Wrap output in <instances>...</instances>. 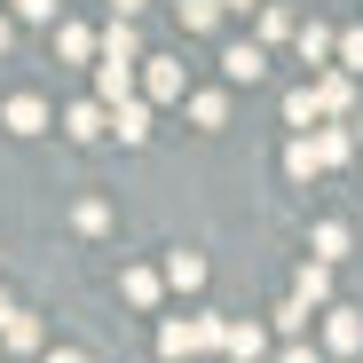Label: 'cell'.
I'll list each match as a JSON object with an SVG mask.
<instances>
[{
	"label": "cell",
	"mask_w": 363,
	"mask_h": 363,
	"mask_svg": "<svg viewBox=\"0 0 363 363\" xmlns=\"http://www.w3.org/2000/svg\"><path fill=\"white\" fill-rule=\"evenodd\" d=\"M48 363H87V355H79V347H55V355H48Z\"/></svg>",
	"instance_id": "484cf974"
},
{
	"label": "cell",
	"mask_w": 363,
	"mask_h": 363,
	"mask_svg": "<svg viewBox=\"0 0 363 363\" xmlns=\"http://www.w3.org/2000/svg\"><path fill=\"white\" fill-rule=\"evenodd\" d=\"M308 245H316V261H347V221H316Z\"/></svg>",
	"instance_id": "8fae6325"
},
{
	"label": "cell",
	"mask_w": 363,
	"mask_h": 363,
	"mask_svg": "<svg viewBox=\"0 0 363 363\" xmlns=\"http://www.w3.org/2000/svg\"><path fill=\"white\" fill-rule=\"evenodd\" d=\"M324 340H332L340 355H355V347H363V316H355V308H332V324H324Z\"/></svg>",
	"instance_id": "52a82bcc"
},
{
	"label": "cell",
	"mask_w": 363,
	"mask_h": 363,
	"mask_svg": "<svg viewBox=\"0 0 363 363\" xmlns=\"http://www.w3.org/2000/svg\"><path fill=\"white\" fill-rule=\"evenodd\" d=\"M64 135H72V143H95V135H103V103H72V111H64Z\"/></svg>",
	"instance_id": "30bf717a"
},
{
	"label": "cell",
	"mask_w": 363,
	"mask_h": 363,
	"mask_svg": "<svg viewBox=\"0 0 363 363\" xmlns=\"http://www.w3.org/2000/svg\"><path fill=\"white\" fill-rule=\"evenodd\" d=\"M355 135H363V118H355Z\"/></svg>",
	"instance_id": "4dcf8cb0"
},
{
	"label": "cell",
	"mask_w": 363,
	"mask_h": 363,
	"mask_svg": "<svg viewBox=\"0 0 363 363\" xmlns=\"http://www.w3.org/2000/svg\"><path fill=\"white\" fill-rule=\"evenodd\" d=\"M55 48H64V55H72V64H87V55H95V40H87L79 24H64V40H55Z\"/></svg>",
	"instance_id": "7402d4cb"
},
{
	"label": "cell",
	"mask_w": 363,
	"mask_h": 363,
	"mask_svg": "<svg viewBox=\"0 0 363 363\" xmlns=\"http://www.w3.org/2000/svg\"><path fill=\"white\" fill-rule=\"evenodd\" d=\"M277 363H316V347H300V340H292V347H284Z\"/></svg>",
	"instance_id": "d4e9b609"
},
{
	"label": "cell",
	"mask_w": 363,
	"mask_h": 363,
	"mask_svg": "<svg viewBox=\"0 0 363 363\" xmlns=\"http://www.w3.org/2000/svg\"><path fill=\"white\" fill-rule=\"evenodd\" d=\"M221 9H245V0H221Z\"/></svg>",
	"instance_id": "f546056e"
},
{
	"label": "cell",
	"mask_w": 363,
	"mask_h": 363,
	"mask_svg": "<svg viewBox=\"0 0 363 363\" xmlns=\"http://www.w3.org/2000/svg\"><path fill=\"white\" fill-rule=\"evenodd\" d=\"M347 150H355V135H340V127H308L292 150H284V166H292V182H308V174H332V166H347Z\"/></svg>",
	"instance_id": "6da1fadb"
},
{
	"label": "cell",
	"mask_w": 363,
	"mask_h": 363,
	"mask_svg": "<svg viewBox=\"0 0 363 363\" xmlns=\"http://www.w3.org/2000/svg\"><path fill=\"white\" fill-rule=\"evenodd\" d=\"M118 292H127L135 308H150V300H158V277H150V269H127V277H118Z\"/></svg>",
	"instance_id": "2e32d148"
},
{
	"label": "cell",
	"mask_w": 363,
	"mask_h": 363,
	"mask_svg": "<svg viewBox=\"0 0 363 363\" xmlns=\"http://www.w3.org/2000/svg\"><path fill=\"white\" fill-rule=\"evenodd\" d=\"M340 64H347V72H363V32H347V40H340Z\"/></svg>",
	"instance_id": "603a6c76"
},
{
	"label": "cell",
	"mask_w": 363,
	"mask_h": 363,
	"mask_svg": "<svg viewBox=\"0 0 363 363\" xmlns=\"http://www.w3.org/2000/svg\"><path fill=\"white\" fill-rule=\"evenodd\" d=\"M277 332H284V340H292V332H308V300H300V292L277 308Z\"/></svg>",
	"instance_id": "d6986e66"
},
{
	"label": "cell",
	"mask_w": 363,
	"mask_h": 363,
	"mask_svg": "<svg viewBox=\"0 0 363 363\" xmlns=\"http://www.w3.org/2000/svg\"><path fill=\"white\" fill-rule=\"evenodd\" d=\"M103 55H118V64H143V40H135V24H127V16H111V32H103Z\"/></svg>",
	"instance_id": "ba28073f"
},
{
	"label": "cell",
	"mask_w": 363,
	"mask_h": 363,
	"mask_svg": "<svg viewBox=\"0 0 363 363\" xmlns=\"http://www.w3.org/2000/svg\"><path fill=\"white\" fill-rule=\"evenodd\" d=\"M9 135H48V103L40 95H16L9 103Z\"/></svg>",
	"instance_id": "5b68a950"
},
{
	"label": "cell",
	"mask_w": 363,
	"mask_h": 363,
	"mask_svg": "<svg viewBox=\"0 0 363 363\" xmlns=\"http://www.w3.org/2000/svg\"><path fill=\"white\" fill-rule=\"evenodd\" d=\"M332 261H308V269H300V300H308V308H324V300H332V277H324Z\"/></svg>",
	"instance_id": "5bb4252c"
},
{
	"label": "cell",
	"mask_w": 363,
	"mask_h": 363,
	"mask_svg": "<svg viewBox=\"0 0 363 363\" xmlns=\"http://www.w3.org/2000/svg\"><path fill=\"white\" fill-rule=\"evenodd\" d=\"M127 87H135V64H118V55H103V72H95V95H103V103H118Z\"/></svg>",
	"instance_id": "9c48e42d"
},
{
	"label": "cell",
	"mask_w": 363,
	"mask_h": 363,
	"mask_svg": "<svg viewBox=\"0 0 363 363\" xmlns=\"http://www.w3.org/2000/svg\"><path fill=\"white\" fill-rule=\"evenodd\" d=\"M158 347L182 363V355H206V347H221V324L213 316H174L166 332H158Z\"/></svg>",
	"instance_id": "7a4b0ae2"
},
{
	"label": "cell",
	"mask_w": 363,
	"mask_h": 363,
	"mask_svg": "<svg viewBox=\"0 0 363 363\" xmlns=\"http://www.w3.org/2000/svg\"><path fill=\"white\" fill-rule=\"evenodd\" d=\"M332 48H340V40H332L324 24H300V55H308V64H316V55H332Z\"/></svg>",
	"instance_id": "ffe728a7"
},
{
	"label": "cell",
	"mask_w": 363,
	"mask_h": 363,
	"mask_svg": "<svg viewBox=\"0 0 363 363\" xmlns=\"http://www.w3.org/2000/svg\"><path fill=\"white\" fill-rule=\"evenodd\" d=\"M174 9H182V24H190V32H213V16H221V0H174Z\"/></svg>",
	"instance_id": "ac0fdd59"
},
{
	"label": "cell",
	"mask_w": 363,
	"mask_h": 363,
	"mask_svg": "<svg viewBox=\"0 0 363 363\" xmlns=\"http://www.w3.org/2000/svg\"><path fill=\"white\" fill-rule=\"evenodd\" d=\"M221 72H229V79H237V87H253V79H261V72H269V55H261V48H253V40H237V48H229V55H221Z\"/></svg>",
	"instance_id": "277c9868"
},
{
	"label": "cell",
	"mask_w": 363,
	"mask_h": 363,
	"mask_svg": "<svg viewBox=\"0 0 363 363\" xmlns=\"http://www.w3.org/2000/svg\"><path fill=\"white\" fill-rule=\"evenodd\" d=\"M190 118H198V127H229V103H221V95H198Z\"/></svg>",
	"instance_id": "44dd1931"
},
{
	"label": "cell",
	"mask_w": 363,
	"mask_h": 363,
	"mask_svg": "<svg viewBox=\"0 0 363 363\" xmlns=\"http://www.w3.org/2000/svg\"><path fill=\"white\" fill-rule=\"evenodd\" d=\"M9 40H16V32H9V24H0V55H9Z\"/></svg>",
	"instance_id": "f1b7e54d"
},
{
	"label": "cell",
	"mask_w": 363,
	"mask_h": 363,
	"mask_svg": "<svg viewBox=\"0 0 363 363\" xmlns=\"http://www.w3.org/2000/svg\"><path fill=\"white\" fill-rule=\"evenodd\" d=\"M166 284L198 292V284H206V261H198V253H166Z\"/></svg>",
	"instance_id": "7c38bea8"
},
{
	"label": "cell",
	"mask_w": 363,
	"mask_h": 363,
	"mask_svg": "<svg viewBox=\"0 0 363 363\" xmlns=\"http://www.w3.org/2000/svg\"><path fill=\"white\" fill-rule=\"evenodd\" d=\"M9 316H16V300H9V292H0V324H9Z\"/></svg>",
	"instance_id": "4316f807"
},
{
	"label": "cell",
	"mask_w": 363,
	"mask_h": 363,
	"mask_svg": "<svg viewBox=\"0 0 363 363\" xmlns=\"http://www.w3.org/2000/svg\"><path fill=\"white\" fill-rule=\"evenodd\" d=\"M284 118H292V127H316V118H324L316 87H292V95H284Z\"/></svg>",
	"instance_id": "4fadbf2b"
},
{
	"label": "cell",
	"mask_w": 363,
	"mask_h": 363,
	"mask_svg": "<svg viewBox=\"0 0 363 363\" xmlns=\"http://www.w3.org/2000/svg\"><path fill=\"white\" fill-rule=\"evenodd\" d=\"M143 87H150V103H182V64H166V55H158V64L143 72Z\"/></svg>",
	"instance_id": "8992f818"
},
{
	"label": "cell",
	"mask_w": 363,
	"mask_h": 363,
	"mask_svg": "<svg viewBox=\"0 0 363 363\" xmlns=\"http://www.w3.org/2000/svg\"><path fill=\"white\" fill-rule=\"evenodd\" d=\"M143 135H150V111L118 95V143H143Z\"/></svg>",
	"instance_id": "9a60e30c"
},
{
	"label": "cell",
	"mask_w": 363,
	"mask_h": 363,
	"mask_svg": "<svg viewBox=\"0 0 363 363\" xmlns=\"http://www.w3.org/2000/svg\"><path fill=\"white\" fill-rule=\"evenodd\" d=\"M221 347H229V363H261L269 332H261V324H221Z\"/></svg>",
	"instance_id": "3957f363"
},
{
	"label": "cell",
	"mask_w": 363,
	"mask_h": 363,
	"mask_svg": "<svg viewBox=\"0 0 363 363\" xmlns=\"http://www.w3.org/2000/svg\"><path fill=\"white\" fill-rule=\"evenodd\" d=\"M111 9H118V16H135V9H143V0H111Z\"/></svg>",
	"instance_id": "83f0119b"
},
{
	"label": "cell",
	"mask_w": 363,
	"mask_h": 363,
	"mask_svg": "<svg viewBox=\"0 0 363 363\" xmlns=\"http://www.w3.org/2000/svg\"><path fill=\"white\" fill-rule=\"evenodd\" d=\"M16 9H24V24H48V16H55V0H16Z\"/></svg>",
	"instance_id": "cb8c5ba5"
},
{
	"label": "cell",
	"mask_w": 363,
	"mask_h": 363,
	"mask_svg": "<svg viewBox=\"0 0 363 363\" xmlns=\"http://www.w3.org/2000/svg\"><path fill=\"white\" fill-rule=\"evenodd\" d=\"M316 103H324V111H355V87H347V72H332V79L316 87Z\"/></svg>",
	"instance_id": "e0dca14e"
}]
</instances>
